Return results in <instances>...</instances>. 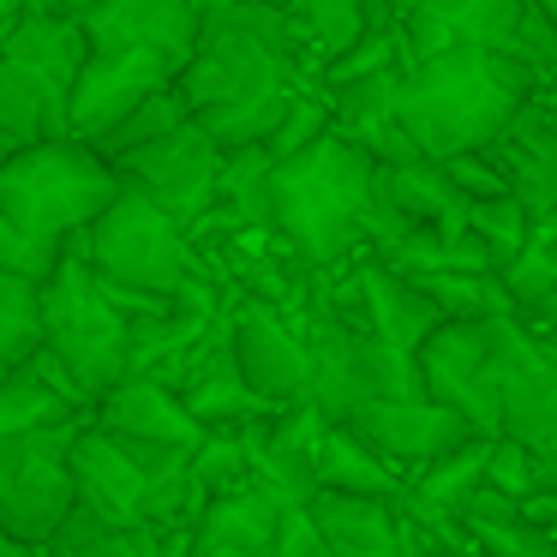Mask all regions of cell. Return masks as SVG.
Segmentation results:
<instances>
[{
    "label": "cell",
    "mask_w": 557,
    "mask_h": 557,
    "mask_svg": "<svg viewBox=\"0 0 557 557\" xmlns=\"http://www.w3.org/2000/svg\"><path fill=\"white\" fill-rule=\"evenodd\" d=\"M420 0H372V25H401Z\"/></svg>",
    "instance_id": "cell-38"
},
{
    "label": "cell",
    "mask_w": 557,
    "mask_h": 557,
    "mask_svg": "<svg viewBox=\"0 0 557 557\" xmlns=\"http://www.w3.org/2000/svg\"><path fill=\"white\" fill-rule=\"evenodd\" d=\"M516 18H521V0H420L401 18V61L456 49V42L516 54Z\"/></svg>",
    "instance_id": "cell-18"
},
{
    "label": "cell",
    "mask_w": 557,
    "mask_h": 557,
    "mask_svg": "<svg viewBox=\"0 0 557 557\" xmlns=\"http://www.w3.org/2000/svg\"><path fill=\"white\" fill-rule=\"evenodd\" d=\"M90 42L78 13H25L0 42V138L37 145L66 133V97Z\"/></svg>",
    "instance_id": "cell-6"
},
{
    "label": "cell",
    "mask_w": 557,
    "mask_h": 557,
    "mask_svg": "<svg viewBox=\"0 0 557 557\" xmlns=\"http://www.w3.org/2000/svg\"><path fill=\"white\" fill-rule=\"evenodd\" d=\"M222 348H228L234 372H240L264 401H276V408L312 401V348H306V336L270 300L234 306L228 324H222Z\"/></svg>",
    "instance_id": "cell-12"
},
{
    "label": "cell",
    "mask_w": 557,
    "mask_h": 557,
    "mask_svg": "<svg viewBox=\"0 0 557 557\" xmlns=\"http://www.w3.org/2000/svg\"><path fill=\"white\" fill-rule=\"evenodd\" d=\"M480 480L492 485V492L528 504V497H533V456H528V444H516L509 432H492V437H485V473H480Z\"/></svg>",
    "instance_id": "cell-33"
},
{
    "label": "cell",
    "mask_w": 557,
    "mask_h": 557,
    "mask_svg": "<svg viewBox=\"0 0 557 557\" xmlns=\"http://www.w3.org/2000/svg\"><path fill=\"white\" fill-rule=\"evenodd\" d=\"M73 492L78 509H90L102 528H162L174 516H198L186 497L181 449L102 432L97 420L73 437Z\"/></svg>",
    "instance_id": "cell-5"
},
{
    "label": "cell",
    "mask_w": 557,
    "mask_h": 557,
    "mask_svg": "<svg viewBox=\"0 0 557 557\" xmlns=\"http://www.w3.org/2000/svg\"><path fill=\"white\" fill-rule=\"evenodd\" d=\"M258 7H288V0H258Z\"/></svg>",
    "instance_id": "cell-42"
},
{
    "label": "cell",
    "mask_w": 557,
    "mask_h": 557,
    "mask_svg": "<svg viewBox=\"0 0 557 557\" xmlns=\"http://www.w3.org/2000/svg\"><path fill=\"white\" fill-rule=\"evenodd\" d=\"M342 425H354L389 468H425V461L461 449L468 437H480L456 408H444L432 396H377L366 408H354Z\"/></svg>",
    "instance_id": "cell-14"
},
{
    "label": "cell",
    "mask_w": 557,
    "mask_h": 557,
    "mask_svg": "<svg viewBox=\"0 0 557 557\" xmlns=\"http://www.w3.org/2000/svg\"><path fill=\"white\" fill-rule=\"evenodd\" d=\"M276 157L264 145H240L222 150V174H216V210L205 222H228V228H258L276 234Z\"/></svg>",
    "instance_id": "cell-23"
},
{
    "label": "cell",
    "mask_w": 557,
    "mask_h": 557,
    "mask_svg": "<svg viewBox=\"0 0 557 557\" xmlns=\"http://www.w3.org/2000/svg\"><path fill=\"white\" fill-rule=\"evenodd\" d=\"M540 312H552V318H557V294H552V300H545V306H540Z\"/></svg>",
    "instance_id": "cell-41"
},
{
    "label": "cell",
    "mask_w": 557,
    "mask_h": 557,
    "mask_svg": "<svg viewBox=\"0 0 557 557\" xmlns=\"http://www.w3.org/2000/svg\"><path fill=\"white\" fill-rule=\"evenodd\" d=\"M282 509H288V497L270 492L264 480L228 485V492H216V497L198 504L186 557H270L276 528H282Z\"/></svg>",
    "instance_id": "cell-16"
},
{
    "label": "cell",
    "mask_w": 557,
    "mask_h": 557,
    "mask_svg": "<svg viewBox=\"0 0 557 557\" xmlns=\"http://www.w3.org/2000/svg\"><path fill=\"white\" fill-rule=\"evenodd\" d=\"M372 557H401V545H396V552H372Z\"/></svg>",
    "instance_id": "cell-43"
},
{
    "label": "cell",
    "mask_w": 557,
    "mask_h": 557,
    "mask_svg": "<svg viewBox=\"0 0 557 557\" xmlns=\"http://www.w3.org/2000/svg\"><path fill=\"white\" fill-rule=\"evenodd\" d=\"M30 552H37V545H25L18 533H7V528H0V557H30Z\"/></svg>",
    "instance_id": "cell-39"
},
{
    "label": "cell",
    "mask_w": 557,
    "mask_h": 557,
    "mask_svg": "<svg viewBox=\"0 0 557 557\" xmlns=\"http://www.w3.org/2000/svg\"><path fill=\"white\" fill-rule=\"evenodd\" d=\"M306 516L318 521L330 557H372L401 545V521L389 497H354V492H312Z\"/></svg>",
    "instance_id": "cell-21"
},
{
    "label": "cell",
    "mask_w": 557,
    "mask_h": 557,
    "mask_svg": "<svg viewBox=\"0 0 557 557\" xmlns=\"http://www.w3.org/2000/svg\"><path fill=\"white\" fill-rule=\"evenodd\" d=\"M121 169L85 138H37L13 145L0 162V216L18 222L37 240L66 246L78 228L121 198Z\"/></svg>",
    "instance_id": "cell-3"
},
{
    "label": "cell",
    "mask_w": 557,
    "mask_h": 557,
    "mask_svg": "<svg viewBox=\"0 0 557 557\" xmlns=\"http://www.w3.org/2000/svg\"><path fill=\"white\" fill-rule=\"evenodd\" d=\"M174 85V66L157 61L145 49H90L85 66L73 78V97H66V133L97 145L109 126H121L126 114L145 97Z\"/></svg>",
    "instance_id": "cell-13"
},
{
    "label": "cell",
    "mask_w": 557,
    "mask_h": 557,
    "mask_svg": "<svg viewBox=\"0 0 557 557\" xmlns=\"http://www.w3.org/2000/svg\"><path fill=\"white\" fill-rule=\"evenodd\" d=\"M102 432H121V437H138V444H162V449H181L193 456L205 425L186 413V401L174 396V384H162L157 372H126L121 384H109L97 401H90Z\"/></svg>",
    "instance_id": "cell-17"
},
{
    "label": "cell",
    "mask_w": 557,
    "mask_h": 557,
    "mask_svg": "<svg viewBox=\"0 0 557 557\" xmlns=\"http://www.w3.org/2000/svg\"><path fill=\"white\" fill-rule=\"evenodd\" d=\"M437 169H444L449 181H456V193H461V198H497V193H509V174L497 169L492 150H461V157L437 162Z\"/></svg>",
    "instance_id": "cell-35"
},
{
    "label": "cell",
    "mask_w": 557,
    "mask_h": 557,
    "mask_svg": "<svg viewBox=\"0 0 557 557\" xmlns=\"http://www.w3.org/2000/svg\"><path fill=\"white\" fill-rule=\"evenodd\" d=\"M306 348H312V408L324 420H348L354 408L377 396H425L413 354L372 336L366 318L318 312L306 330Z\"/></svg>",
    "instance_id": "cell-8"
},
{
    "label": "cell",
    "mask_w": 557,
    "mask_h": 557,
    "mask_svg": "<svg viewBox=\"0 0 557 557\" xmlns=\"http://www.w3.org/2000/svg\"><path fill=\"white\" fill-rule=\"evenodd\" d=\"M54 258H61V246H54V240H37V234H25L18 222L0 216V270H7V276L42 282L54 270Z\"/></svg>",
    "instance_id": "cell-34"
},
{
    "label": "cell",
    "mask_w": 557,
    "mask_h": 557,
    "mask_svg": "<svg viewBox=\"0 0 557 557\" xmlns=\"http://www.w3.org/2000/svg\"><path fill=\"white\" fill-rule=\"evenodd\" d=\"M66 252H78L114 294H138V300H174V294L193 282V240L186 228L157 210L138 186H121L109 210H102L90 228H78L66 240Z\"/></svg>",
    "instance_id": "cell-7"
},
{
    "label": "cell",
    "mask_w": 557,
    "mask_h": 557,
    "mask_svg": "<svg viewBox=\"0 0 557 557\" xmlns=\"http://www.w3.org/2000/svg\"><path fill=\"white\" fill-rule=\"evenodd\" d=\"M354 294H360L366 330L384 336L389 348H401V354H413L437 324H444V312H437V306L425 300V294L413 288L396 264H384V258H366V264L354 270Z\"/></svg>",
    "instance_id": "cell-20"
},
{
    "label": "cell",
    "mask_w": 557,
    "mask_h": 557,
    "mask_svg": "<svg viewBox=\"0 0 557 557\" xmlns=\"http://www.w3.org/2000/svg\"><path fill=\"white\" fill-rule=\"evenodd\" d=\"M42 348V300L30 276H7L0 270V377H13L18 366H30V354Z\"/></svg>",
    "instance_id": "cell-28"
},
{
    "label": "cell",
    "mask_w": 557,
    "mask_h": 557,
    "mask_svg": "<svg viewBox=\"0 0 557 557\" xmlns=\"http://www.w3.org/2000/svg\"><path fill=\"white\" fill-rule=\"evenodd\" d=\"M126 186L150 198L157 210H169L181 228H198V222L216 210V174H222V145L205 133V126L181 121L174 133L150 138V145L114 157Z\"/></svg>",
    "instance_id": "cell-10"
},
{
    "label": "cell",
    "mask_w": 557,
    "mask_h": 557,
    "mask_svg": "<svg viewBox=\"0 0 557 557\" xmlns=\"http://www.w3.org/2000/svg\"><path fill=\"white\" fill-rule=\"evenodd\" d=\"M528 97H533L528 61L456 42V49L401 61L396 121L425 162H449L461 150H485L521 114Z\"/></svg>",
    "instance_id": "cell-1"
},
{
    "label": "cell",
    "mask_w": 557,
    "mask_h": 557,
    "mask_svg": "<svg viewBox=\"0 0 557 557\" xmlns=\"http://www.w3.org/2000/svg\"><path fill=\"white\" fill-rule=\"evenodd\" d=\"M73 413H78V401L66 389H54L37 366H18L13 377H0V437L49 425V420H73Z\"/></svg>",
    "instance_id": "cell-29"
},
{
    "label": "cell",
    "mask_w": 557,
    "mask_h": 557,
    "mask_svg": "<svg viewBox=\"0 0 557 557\" xmlns=\"http://www.w3.org/2000/svg\"><path fill=\"white\" fill-rule=\"evenodd\" d=\"M528 228H533V216H528V205H521L516 193H497V198H468V234L485 246L492 270H504L509 258L521 252Z\"/></svg>",
    "instance_id": "cell-31"
},
{
    "label": "cell",
    "mask_w": 557,
    "mask_h": 557,
    "mask_svg": "<svg viewBox=\"0 0 557 557\" xmlns=\"http://www.w3.org/2000/svg\"><path fill=\"white\" fill-rule=\"evenodd\" d=\"M485 150L509 174V193L528 205V216H552L557 210V121L552 114L521 102V114Z\"/></svg>",
    "instance_id": "cell-19"
},
{
    "label": "cell",
    "mask_w": 557,
    "mask_h": 557,
    "mask_svg": "<svg viewBox=\"0 0 557 557\" xmlns=\"http://www.w3.org/2000/svg\"><path fill=\"white\" fill-rule=\"evenodd\" d=\"M318 492H354V497H401V468H389L354 425L330 420L318 437Z\"/></svg>",
    "instance_id": "cell-24"
},
{
    "label": "cell",
    "mask_w": 557,
    "mask_h": 557,
    "mask_svg": "<svg viewBox=\"0 0 557 557\" xmlns=\"http://www.w3.org/2000/svg\"><path fill=\"white\" fill-rule=\"evenodd\" d=\"M186 121V102H181V90H157V97H145V102H138V109L133 114H126V121L121 126H109V133H102L97 138V150H102V157H126V150H138V145H150V138H162V133H174V126H181Z\"/></svg>",
    "instance_id": "cell-32"
},
{
    "label": "cell",
    "mask_w": 557,
    "mask_h": 557,
    "mask_svg": "<svg viewBox=\"0 0 557 557\" xmlns=\"http://www.w3.org/2000/svg\"><path fill=\"white\" fill-rule=\"evenodd\" d=\"M42 300V354L73 377V389L85 401H97L109 384H121L133 372V318L121 312L102 276L78 252L54 258V270L37 282Z\"/></svg>",
    "instance_id": "cell-4"
},
{
    "label": "cell",
    "mask_w": 557,
    "mask_h": 557,
    "mask_svg": "<svg viewBox=\"0 0 557 557\" xmlns=\"http://www.w3.org/2000/svg\"><path fill=\"white\" fill-rule=\"evenodd\" d=\"M78 25L90 49H145L181 73L198 49L205 18L193 0H90L78 7Z\"/></svg>",
    "instance_id": "cell-15"
},
{
    "label": "cell",
    "mask_w": 557,
    "mask_h": 557,
    "mask_svg": "<svg viewBox=\"0 0 557 557\" xmlns=\"http://www.w3.org/2000/svg\"><path fill=\"white\" fill-rule=\"evenodd\" d=\"M174 384H181L174 396L186 401V413H193L205 432H210V425H246V420H270V413H276V401H264L240 372H234L228 348L193 360L181 377H174Z\"/></svg>",
    "instance_id": "cell-22"
},
{
    "label": "cell",
    "mask_w": 557,
    "mask_h": 557,
    "mask_svg": "<svg viewBox=\"0 0 557 557\" xmlns=\"http://www.w3.org/2000/svg\"><path fill=\"white\" fill-rule=\"evenodd\" d=\"M294 25L318 49V61H336L372 30V0H288Z\"/></svg>",
    "instance_id": "cell-30"
},
{
    "label": "cell",
    "mask_w": 557,
    "mask_h": 557,
    "mask_svg": "<svg viewBox=\"0 0 557 557\" xmlns=\"http://www.w3.org/2000/svg\"><path fill=\"white\" fill-rule=\"evenodd\" d=\"M66 557H169V545H162L157 528H109L97 533L90 545H78V552Z\"/></svg>",
    "instance_id": "cell-36"
},
{
    "label": "cell",
    "mask_w": 557,
    "mask_h": 557,
    "mask_svg": "<svg viewBox=\"0 0 557 557\" xmlns=\"http://www.w3.org/2000/svg\"><path fill=\"white\" fill-rule=\"evenodd\" d=\"M270 557H330V545H324V533H318V521L306 516V504L282 509V528H276Z\"/></svg>",
    "instance_id": "cell-37"
},
{
    "label": "cell",
    "mask_w": 557,
    "mask_h": 557,
    "mask_svg": "<svg viewBox=\"0 0 557 557\" xmlns=\"http://www.w3.org/2000/svg\"><path fill=\"white\" fill-rule=\"evenodd\" d=\"M413 366H420V384H425L432 401L456 408L480 437L497 432L504 396H497V354H492V330L485 324L444 318V324L413 348Z\"/></svg>",
    "instance_id": "cell-11"
},
{
    "label": "cell",
    "mask_w": 557,
    "mask_h": 557,
    "mask_svg": "<svg viewBox=\"0 0 557 557\" xmlns=\"http://www.w3.org/2000/svg\"><path fill=\"white\" fill-rule=\"evenodd\" d=\"M480 557H485V552H480ZM509 557H557V552H552L545 540H533V545H521V552H509Z\"/></svg>",
    "instance_id": "cell-40"
},
{
    "label": "cell",
    "mask_w": 557,
    "mask_h": 557,
    "mask_svg": "<svg viewBox=\"0 0 557 557\" xmlns=\"http://www.w3.org/2000/svg\"><path fill=\"white\" fill-rule=\"evenodd\" d=\"M480 473H485V437H468L461 449H449V456L425 461L420 480L408 485L413 516L432 521V528H437V521H456L461 504H468V492L480 485Z\"/></svg>",
    "instance_id": "cell-25"
},
{
    "label": "cell",
    "mask_w": 557,
    "mask_h": 557,
    "mask_svg": "<svg viewBox=\"0 0 557 557\" xmlns=\"http://www.w3.org/2000/svg\"><path fill=\"white\" fill-rule=\"evenodd\" d=\"M497 276H504L516 312H540V306L552 300V294H557V210H552V216H533L521 252L509 258Z\"/></svg>",
    "instance_id": "cell-27"
},
{
    "label": "cell",
    "mask_w": 557,
    "mask_h": 557,
    "mask_svg": "<svg viewBox=\"0 0 557 557\" xmlns=\"http://www.w3.org/2000/svg\"><path fill=\"white\" fill-rule=\"evenodd\" d=\"M78 425L85 420L73 413V420H49V425L0 437V528L18 533L25 545H49L78 504L73 492Z\"/></svg>",
    "instance_id": "cell-9"
},
{
    "label": "cell",
    "mask_w": 557,
    "mask_h": 557,
    "mask_svg": "<svg viewBox=\"0 0 557 557\" xmlns=\"http://www.w3.org/2000/svg\"><path fill=\"white\" fill-rule=\"evenodd\" d=\"M372 181H377V157L336 126L324 138H312L306 150L282 157L270 193H276V234L288 240V252L312 270L342 264L366 240Z\"/></svg>",
    "instance_id": "cell-2"
},
{
    "label": "cell",
    "mask_w": 557,
    "mask_h": 557,
    "mask_svg": "<svg viewBox=\"0 0 557 557\" xmlns=\"http://www.w3.org/2000/svg\"><path fill=\"white\" fill-rule=\"evenodd\" d=\"M425 300L437 306L444 318H468V324H485V318L516 312L504 276L497 270H401Z\"/></svg>",
    "instance_id": "cell-26"
}]
</instances>
